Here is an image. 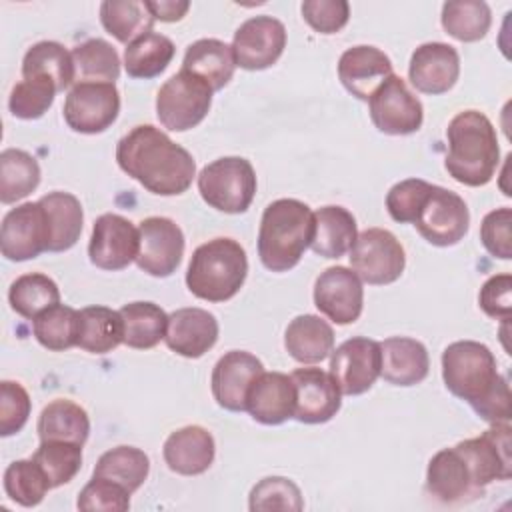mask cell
Segmentation results:
<instances>
[{
  "label": "cell",
  "instance_id": "1",
  "mask_svg": "<svg viewBox=\"0 0 512 512\" xmlns=\"http://www.w3.org/2000/svg\"><path fill=\"white\" fill-rule=\"evenodd\" d=\"M116 160L130 178L158 196L186 192L196 176L192 154L152 124H140L122 136L116 146Z\"/></svg>",
  "mask_w": 512,
  "mask_h": 512
},
{
  "label": "cell",
  "instance_id": "2",
  "mask_svg": "<svg viewBox=\"0 0 512 512\" xmlns=\"http://www.w3.org/2000/svg\"><path fill=\"white\" fill-rule=\"evenodd\" d=\"M446 388L490 424L512 418V398L506 378L496 370V358L486 344L458 340L442 352Z\"/></svg>",
  "mask_w": 512,
  "mask_h": 512
},
{
  "label": "cell",
  "instance_id": "3",
  "mask_svg": "<svg viewBox=\"0 0 512 512\" xmlns=\"http://www.w3.org/2000/svg\"><path fill=\"white\" fill-rule=\"evenodd\" d=\"M448 154L444 166L448 174L464 186H484L492 180L500 148L492 122L478 110L458 112L448 128Z\"/></svg>",
  "mask_w": 512,
  "mask_h": 512
},
{
  "label": "cell",
  "instance_id": "4",
  "mask_svg": "<svg viewBox=\"0 0 512 512\" xmlns=\"http://www.w3.org/2000/svg\"><path fill=\"white\" fill-rule=\"evenodd\" d=\"M314 236V212L294 198H280L264 208L258 230V256L270 272L294 268Z\"/></svg>",
  "mask_w": 512,
  "mask_h": 512
},
{
  "label": "cell",
  "instance_id": "5",
  "mask_svg": "<svg viewBox=\"0 0 512 512\" xmlns=\"http://www.w3.org/2000/svg\"><path fill=\"white\" fill-rule=\"evenodd\" d=\"M248 274L244 248L232 238H214L200 244L188 264V290L208 302H224L238 294Z\"/></svg>",
  "mask_w": 512,
  "mask_h": 512
},
{
  "label": "cell",
  "instance_id": "6",
  "mask_svg": "<svg viewBox=\"0 0 512 512\" xmlns=\"http://www.w3.org/2000/svg\"><path fill=\"white\" fill-rule=\"evenodd\" d=\"M198 192L208 206L226 214H242L254 200L256 172L246 158H218L198 174Z\"/></svg>",
  "mask_w": 512,
  "mask_h": 512
},
{
  "label": "cell",
  "instance_id": "7",
  "mask_svg": "<svg viewBox=\"0 0 512 512\" xmlns=\"http://www.w3.org/2000/svg\"><path fill=\"white\" fill-rule=\"evenodd\" d=\"M212 92L206 80L180 68L156 94V116L160 124L174 132H186L198 126L210 110Z\"/></svg>",
  "mask_w": 512,
  "mask_h": 512
},
{
  "label": "cell",
  "instance_id": "8",
  "mask_svg": "<svg viewBox=\"0 0 512 512\" xmlns=\"http://www.w3.org/2000/svg\"><path fill=\"white\" fill-rule=\"evenodd\" d=\"M348 252L356 276L372 286L396 282L406 266L402 244L384 228H368L360 232Z\"/></svg>",
  "mask_w": 512,
  "mask_h": 512
},
{
  "label": "cell",
  "instance_id": "9",
  "mask_svg": "<svg viewBox=\"0 0 512 512\" xmlns=\"http://www.w3.org/2000/svg\"><path fill=\"white\" fill-rule=\"evenodd\" d=\"M510 424H492L476 438L458 442L454 448L464 458L472 482L484 490L494 480H508L512 476V440Z\"/></svg>",
  "mask_w": 512,
  "mask_h": 512
},
{
  "label": "cell",
  "instance_id": "10",
  "mask_svg": "<svg viewBox=\"0 0 512 512\" xmlns=\"http://www.w3.org/2000/svg\"><path fill=\"white\" fill-rule=\"evenodd\" d=\"M120 94L112 82H76L64 100V120L80 134H98L114 124Z\"/></svg>",
  "mask_w": 512,
  "mask_h": 512
},
{
  "label": "cell",
  "instance_id": "11",
  "mask_svg": "<svg viewBox=\"0 0 512 512\" xmlns=\"http://www.w3.org/2000/svg\"><path fill=\"white\" fill-rule=\"evenodd\" d=\"M470 224V212L466 202L452 190L442 186L430 188L414 226L420 236L432 246H454L458 244Z\"/></svg>",
  "mask_w": 512,
  "mask_h": 512
},
{
  "label": "cell",
  "instance_id": "12",
  "mask_svg": "<svg viewBox=\"0 0 512 512\" xmlns=\"http://www.w3.org/2000/svg\"><path fill=\"white\" fill-rule=\"evenodd\" d=\"M50 244V222L40 202H24L12 208L0 226L2 256L24 262L40 256Z\"/></svg>",
  "mask_w": 512,
  "mask_h": 512
},
{
  "label": "cell",
  "instance_id": "13",
  "mask_svg": "<svg viewBox=\"0 0 512 512\" xmlns=\"http://www.w3.org/2000/svg\"><path fill=\"white\" fill-rule=\"evenodd\" d=\"M372 124L390 136H406L420 130L424 120L422 102L410 92L406 82L392 74L370 96Z\"/></svg>",
  "mask_w": 512,
  "mask_h": 512
},
{
  "label": "cell",
  "instance_id": "14",
  "mask_svg": "<svg viewBox=\"0 0 512 512\" xmlns=\"http://www.w3.org/2000/svg\"><path fill=\"white\" fill-rule=\"evenodd\" d=\"M380 342L356 336L332 350L330 376L346 396H358L372 388L380 376Z\"/></svg>",
  "mask_w": 512,
  "mask_h": 512
},
{
  "label": "cell",
  "instance_id": "15",
  "mask_svg": "<svg viewBox=\"0 0 512 512\" xmlns=\"http://www.w3.org/2000/svg\"><path fill=\"white\" fill-rule=\"evenodd\" d=\"M140 248L136 256V266L150 276L166 278L182 262L184 254V234L180 226L164 216L144 218L138 226Z\"/></svg>",
  "mask_w": 512,
  "mask_h": 512
},
{
  "label": "cell",
  "instance_id": "16",
  "mask_svg": "<svg viewBox=\"0 0 512 512\" xmlns=\"http://www.w3.org/2000/svg\"><path fill=\"white\" fill-rule=\"evenodd\" d=\"M286 46V28L272 16H254L234 32L232 52L236 66L264 70L276 64Z\"/></svg>",
  "mask_w": 512,
  "mask_h": 512
},
{
  "label": "cell",
  "instance_id": "17",
  "mask_svg": "<svg viewBox=\"0 0 512 512\" xmlns=\"http://www.w3.org/2000/svg\"><path fill=\"white\" fill-rule=\"evenodd\" d=\"M140 248L138 228L120 214H102L96 218L88 256L96 268L122 270L136 260Z\"/></svg>",
  "mask_w": 512,
  "mask_h": 512
},
{
  "label": "cell",
  "instance_id": "18",
  "mask_svg": "<svg viewBox=\"0 0 512 512\" xmlns=\"http://www.w3.org/2000/svg\"><path fill=\"white\" fill-rule=\"evenodd\" d=\"M314 304L332 322L352 324L364 306L362 280L346 266H330L316 278Z\"/></svg>",
  "mask_w": 512,
  "mask_h": 512
},
{
  "label": "cell",
  "instance_id": "19",
  "mask_svg": "<svg viewBox=\"0 0 512 512\" xmlns=\"http://www.w3.org/2000/svg\"><path fill=\"white\" fill-rule=\"evenodd\" d=\"M296 402L294 418L302 424H322L336 416L342 406V392L330 372L320 368H296L290 374Z\"/></svg>",
  "mask_w": 512,
  "mask_h": 512
},
{
  "label": "cell",
  "instance_id": "20",
  "mask_svg": "<svg viewBox=\"0 0 512 512\" xmlns=\"http://www.w3.org/2000/svg\"><path fill=\"white\" fill-rule=\"evenodd\" d=\"M264 372L262 362L244 350L226 352L212 370V394L220 408L230 412L246 410V394L254 378Z\"/></svg>",
  "mask_w": 512,
  "mask_h": 512
},
{
  "label": "cell",
  "instance_id": "21",
  "mask_svg": "<svg viewBox=\"0 0 512 512\" xmlns=\"http://www.w3.org/2000/svg\"><path fill=\"white\" fill-rule=\"evenodd\" d=\"M460 74V56L456 48L444 42L420 44L410 58L408 78L412 86L422 94L448 92Z\"/></svg>",
  "mask_w": 512,
  "mask_h": 512
},
{
  "label": "cell",
  "instance_id": "22",
  "mask_svg": "<svg viewBox=\"0 0 512 512\" xmlns=\"http://www.w3.org/2000/svg\"><path fill=\"white\" fill-rule=\"evenodd\" d=\"M294 382L282 372H260L248 394L246 412L260 424L276 426L294 418Z\"/></svg>",
  "mask_w": 512,
  "mask_h": 512
},
{
  "label": "cell",
  "instance_id": "23",
  "mask_svg": "<svg viewBox=\"0 0 512 512\" xmlns=\"http://www.w3.org/2000/svg\"><path fill=\"white\" fill-rule=\"evenodd\" d=\"M164 340L172 352L184 358H200L218 340V320L202 308H178L168 314Z\"/></svg>",
  "mask_w": 512,
  "mask_h": 512
},
{
  "label": "cell",
  "instance_id": "24",
  "mask_svg": "<svg viewBox=\"0 0 512 512\" xmlns=\"http://www.w3.org/2000/svg\"><path fill=\"white\" fill-rule=\"evenodd\" d=\"M392 74L390 58L376 46H352L338 60L340 82L360 100H370L378 86Z\"/></svg>",
  "mask_w": 512,
  "mask_h": 512
},
{
  "label": "cell",
  "instance_id": "25",
  "mask_svg": "<svg viewBox=\"0 0 512 512\" xmlns=\"http://www.w3.org/2000/svg\"><path fill=\"white\" fill-rule=\"evenodd\" d=\"M426 492L442 504H458L482 494L474 486L468 466L456 448H444L430 458Z\"/></svg>",
  "mask_w": 512,
  "mask_h": 512
},
{
  "label": "cell",
  "instance_id": "26",
  "mask_svg": "<svg viewBox=\"0 0 512 512\" xmlns=\"http://www.w3.org/2000/svg\"><path fill=\"white\" fill-rule=\"evenodd\" d=\"M216 454L212 434L202 426H184L172 432L162 448L164 462L168 468L182 476H196L206 472Z\"/></svg>",
  "mask_w": 512,
  "mask_h": 512
},
{
  "label": "cell",
  "instance_id": "27",
  "mask_svg": "<svg viewBox=\"0 0 512 512\" xmlns=\"http://www.w3.org/2000/svg\"><path fill=\"white\" fill-rule=\"evenodd\" d=\"M380 376L394 386H414L428 376L430 358L422 342L406 336H392L380 342Z\"/></svg>",
  "mask_w": 512,
  "mask_h": 512
},
{
  "label": "cell",
  "instance_id": "28",
  "mask_svg": "<svg viewBox=\"0 0 512 512\" xmlns=\"http://www.w3.org/2000/svg\"><path fill=\"white\" fill-rule=\"evenodd\" d=\"M236 60L232 46L216 38H202L186 48L182 70H188L210 84V88L222 90L234 76Z\"/></svg>",
  "mask_w": 512,
  "mask_h": 512
},
{
  "label": "cell",
  "instance_id": "29",
  "mask_svg": "<svg viewBox=\"0 0 512 512\" xmlns=\"http://www.w3.org/2000/svg\"><path fill=\"white\" fill-rule=\"evenodd\" d=\"M284 346L296 362L316 364L334 350V330L320 316L302 314L288 324Z\"/></svg>",
  "mask_w": 512,
  "mask_h": 512
},
{
  "label": "cell",
  "instance_id": "30",
  "mask_svg": "<svg viewBox=\"0 0 512 512\" xmlns=\"http://www.w3.org/2000/svg\"><path fill=\"white\" fill-rule=\"evenodd\" d=\"M356 220L342 206H324L314 212V236L310 248L324 258L344 256L356 240Z\"/></svg>",
  "mask_w": 512,
  "mask_h": 512
},
{
  "label": "cell",
  "instance_id": "31",
  "mask_svg": "<svg viewBox=\"0 0 512 512\" xmlns=\"http://www.w3.org/2000/svg\"><path fill=\"white\" fill-rule=\"evenodd\" d=\"M46 210L50 222V244L48 252L70 250L82 234V206L80 200L70 192H48L38 200Z\"/></svg>",
  "mask_w": 512,
  "mask_h": 512
},
{
  "label": "cell",
  "instance_id": "32",
  "mask_svg": "<svg viewBox=\"0 0 512 512\" xmlns=\"http://www.w3.org/2000/svg\"><path fill=\"white\" fill-rule=\"evenodd\" d=\"M22 78H44L50 80L58 92L66 90L76 78L72 52H68L60 42H36L24 54Z\"/></svg>",
  "mask_w": 512,
  "mask_h": 512
},
{
  "label": "cell",
  "instance_id": "33",
  "mask_svg": "<svg viewBox=\"0 0 512 512\" xmlns=\"http://www.w3.org/2000/svg\"><path fill=\"white\" fill-rule=\"evenodd\" d=\"M36 430L40 440H66L84 446L90 434V420L80 404L56 398L42 408Z\"/></svg>",
  "mask_w": 512,
  "mask_h": 512
},
{
  "label": "cell",
  "instance_id": "34",
  "mask_svg": "<svg viewBox=\"0 0 512 512\" xmlns=\"http://www.w3.org/2000/svg\"><path fill=\"white\" fill-rule=\"evenodd\" d=\"M174 44L168 36L146 32L132 40L124 50V68L130 78L150 80L162 74L174 58Z\"/></svg>",
  "mask_w": 512,
  "mask_h": 512
},
{
  "label": "cell",
  "instance_id": "35",
  "mask_svg": "<svg viewBox=\"0 0 512 512\" xmlns=\"http://www.w3.org/2000/svg\"><path fill=\"white\" fill-rule=\"evenodd\" d=\"M124 342V322L118 310L86 306L80 310L78 346L90 354L112 352Z\"/></svg>",
  "mask_w": 512,
  "mask_h": 512
},
{
  "label": "cell",
  "instance_id": "36",
  "mask_svg": "<svg viewBox=\"0 0 512 512\" xmlns=\"http://www.w3.org/2000/svg\"><path fill=\"white\" fill-rule=\"evenodd\" d=\"M124 322V344L136 350H150L166 336L168 314L154 302H130L120 310Z\"/></svg>",
  "mask_w": 512,
  "mask_h": 512
},
{
  "label": "cell",
  "instance_id": "37",
  "mask_svg": "<svg viewBox=\"0 0 512 512\" xmlns=\"http://www.w3.org/2000/svg\"><path fill=\"white\" fill-rule=\"evenodd\" d=\"M40 184L36 158L18 148L0 152V202L12 204L32 194Z\"/></svg>",
  "mask_w": 512,
  "mask_h": 512
},
{
  "label": "cell",
  "instance_id": "38",
  "mask_svg": "<svg viewBox=\"0 0 512 512\" xmlns=\"http://www.w3.org/2000/svg\"><path fill=\"white\" fill-rule=\"evenodd\" d=\"M148 472L150 460L144 450L134 446H116L98 458L92 476L112 480L134 494L148 478Z\"/></svg>",
  "mask_w": 512,
  "mask_h": 512
},
{
  "label": "cell",
  "instance_id": "39",
  "mask_svg": "<svg viewBox=\"0 0 512 512\" xmlns=\"http://www.w3.org/2000/svg\"><path fill=\"white\" fill-rule=\"evenodd\" d=\"M100 22L106 32L128 46L138 36L150 32L154 16L138 0H104L100 4Z\"/></svg>",
  "mask_w": 512,
  "mask_h": 512
},
{
  "label": "cell",
  "instance_id": "40",
  "mask_svg": "<svg viewBox=\"0 0 512 512\" xmlns=\"http://www.w3.org/2000/svg\"><path fill=\"white\" fill-rule=\"evenodd\" d=\"M32 330L44 348L52 352H64L72 346H78L80 310L54 304L32 320Z\"/></svg>",
  "mask_w": 512,
  "mask_h": 512
},
{
  "label": "cell",
  "instance_id": "41",
  "mask_svg": "<svg viewBox=\"0 0 512 512\" xmlns=\"http://www.w3.org/2000/svg\"><path fill=\"white\" fill-rule=\"evenodd\" d=\"M10 306L22 318L34 320L40 312L60 304V290L56 282L40 272L18 276L8 290Z\"/></svg>",
  "mask_w": 512,
  "mask_h": 512
},
{
  "label": "cell",
  "instance_id": "42",
  "mask_svg": "<svg viewBox=\"0 0 512 512\" xmlns=\"http://www.w3.org/2000/svg\"><path fill=\"white\" fill-rule=\"evenodd\" d=\"M78 82H112L120 76V58L114 46L102 38H90L72 48Z\"/></svg>",
  "mask_w": 512,
  "mask_h": 512
},
{
  "label": "cell",
  "instance_id": "43",
  "mask_svg": "<svg viewBox=\"0 0 512 512\" xmlns=\"http://www.w3.org/2000/svg\"><path fill=\"white\" fill-rule=\"evenodd\" d=\"M492 24V14L486 2L480 0H450L442 6L444 30L460 42H476L486 36Z\"/></svg>",
  "mask_w": 512,
  "mask_h": 512
},
{
  "label": "cell",
  "instance_id": "44",
  "mask_svg": "<svg viewBox=\"0 0 512 512\" xmlns=\"http://www.w3.org/2000/svg\"><path fill=\"white\" fill-rule=\"evenodd\" d=\"M32 460L46 474L50 488L68 484L82 468V444L66 440H40Z\"/></svg>",
  "mask_w": 512,
  "mask_h": 512
},
{
  "label": "cell",
  "instance_id": "45",
  "mask_svg": "<svg viewBox=\"0 0 512 512\" xmlns=\"http://www.w3.org/2000/svg\"><path fill=\"white\" fill-rule=\"evenodd\" d=\"M6 496L20 506H38L46 492L52 490L42 468L30 460H14L4 472Z\"/></svg>",
  "mask_w": 512,
  "mask_h": 512
},
{
  "label": "cell",
  "instance_id": "46",
  "mask_svg": "<svg viewBox=\"0 0 512 512\" xmlns=\"http://www.w3.org/2000/svg\"><path fill=\"white\" fill-rule=\"evenodd\" d=\"M58 88L44 78H24L20 80L8 98V108L14 118L36 120L52 106Z\"/></svg>",
  "mask_w": 512,
  "mask_h": 512
},
{
  "label": "cell",
  "instance_id": "47",
  "mask_svg": "<svg viewBox=\"0 0 512 512\" xmlns=\"http://www.w3.org/2000/svg\"><path fill=\"white\" fill-rule=\"evenodd\" d=\"M250 510H294L304 508L300 488L284 476L262 478L250 492Z\"/></svg>",
  "mask_w": 512,
  "mask_h": 512
},
{
  "label": "cell",
  "instance_id": "48",
  "mask_svg": "<svg viewBox=\"0 0 512 512\" xmlns=\"http://www.w3.org/2000/svg\"><path fill=\"white\" fill-rule=\"evenodd\" d=\"M432 184L420 178H406L394 184L386 194V208L392 220L400 224H414Z\"/></svg>",
  "mask_w": 512,
  "mask_h": 512
},
{
  "label": "cell",
  "instance_id": "49",
  "mask_svg": "<svg viewBox=\"0 0 512 512\" xmlns=\"http://www.w3.org/2000/svg\"><path fill=\"white\" fill-rule=\"evenodd\" d=\"M78 510H104V512H124L130 508V492L120 484L92 476V480L80 490Z\"/></svg>",
  "mask_w": 512,
  "mask_h": 512
},
{
  "label": "cell",
  "instance_id": "50",
  "mask_svg": "<svg viewBox=\"0 0 512 512\" xmlns=\"http://www.w3.org/2000/svg\"><path fill=\"white\" fill-rule=\"evenodd\" d=\"M30 396L18 382L4 380L0 384V436H12L24 428L30 416Z\"/></svg>",
  "mask_w": 512,
  "mask_h": 512
},
{
  "label": "cell",
  "instance_id": "51",
  "mask_svg": "<svg viewBox=\"0 0 512 512\" xmlns=\"http://www.w3.org/2000/svg\"><path fill=\"white\" fill-rule=\"evenodd\" d=\"M512 210L508 206L488 212L480 224V240L484 248L502 260L512 258Z\"/></svg>",
  "mask_w": 512,
  "mask_h": 512
},
{
  "label": "cell",
  "instance_id": "52",
  "mask_svg": "<svg viewBox=\"0 0 512 512\" xmlns=\"http://www.w3.org/2000/svg\"><path fill=\"white\" fill-rule=\"evenodd\" d=\"M302 16L312 30L334 34L346 26L350 6L346 0H306L302 2Z\"/></svg>",
  "mask_w": 512,
  "mask_h": 512
},
{
  "label": "cell",
  "instance_id": "53",
  "mask_svg": "<svg viewBox=\"0 0 512 512\" xmlns=\"http://www.w3.org/2000/svg\"><path fill=\"white\" fill-rule=\"evenodd\" d=\"M480 308L484 314L496 320H508L512 310V276L510 274H496L490 276L478 294Z\"/></svg>",
  "mask_w": 512,
  "mask_h": 512
},
{
  "label": "cell",
  "instance_id": "54",
  "mask_svg": "<svg viewBox=\"0 0 512 512\" xmlns=\"http://www.w3.org/2000/svg\"><path fill=\"white\" fill-rule=\"evenodd\" d=\"M144 4L148 12L154 16V20L160 22L182 20L190 8V2L186 0H144Z\"/></svg>",
  "mask_w": 512,
  "mask_h": 512
}]
</instances>
